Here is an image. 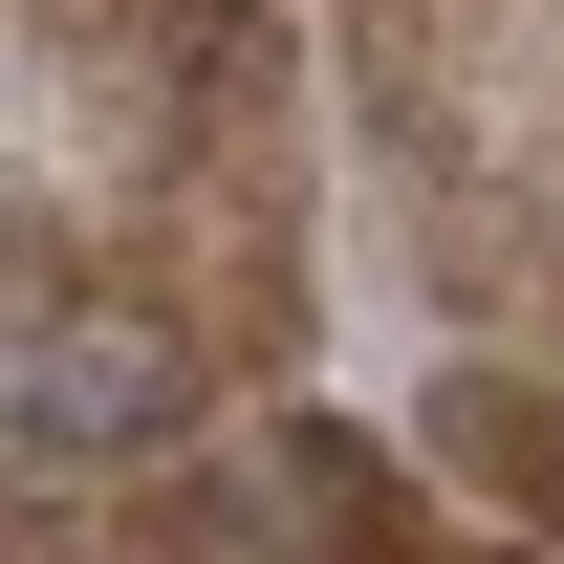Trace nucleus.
<instances>
[{"mask_svg": "<svg viewBox=\"0 0 564 564\" xmlns=\"http://www.w3.org/2000/svg\"><path fill=\"white\" fill-rule=\"evenodd\" d=\"M174 564H391V478L348 434H239L174 499Z\"/></svg>", "mask_w": 564, "mask_h": 564, "instance_id": "2", "label": "nucleus"}, {"mask_svg": "<svg viewBox=\"0 0 564 564\" xmlns=\"http://www.w3.org/2000/svg\"><path fill=\"white\" fill-rule=\"evenodd\" d=\"M456 456H478V478L564 543V391H456Z\"/></svg>", "mask_w": 564, "mask_h": 564, "instance_id": "3", "label": "nucleus"}, {"mask_svg": "<svg viewBox=\"0 0 564 564\" xmlns=\"http://www.w3.org/2000/svg\"><path fill=\"white\" fill-rule=\"evenodd\" d=\"M0 434H22V478H131V456L196 434V348H174L152 304H22Z\"/></svg>", "mask_w": 564, "mask_h": 564, "instance_id": "1", "label": "nucleus"}]
</instances>
